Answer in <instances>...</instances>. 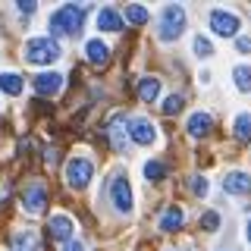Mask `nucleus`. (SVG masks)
Listing matches in <instances>:
<instances>
[{"mask_svg":"<svg viewBox=\"0 0 251 251\" xmlns=\"http://www.w3.org/2000/svg\"><path fill=\"white\" fill-rule=\"evenodd\" d=\"M82 16H85V6H75V3H66L60 6V10L50 13V19H47V28H50V35H78V28H82ZM47 35V38H50Z\"/></svg>","mask_w":251,"mask_h":251,"instance_id":"obj_1","label":"nucleus"},{"mask_svg":"<svg viewBox=\"0 0 251 251\" xmlns=\"http://www.w3.org/2000/svg\"><path fill=\"white\" fill-rule=\"evenodd\" d=\"M182 28H185V10L182 6H176V3L163 6L160 22H157V38L160 41H176L182 35Z\"/></svg>","mask_w":251,"mask_h":251,"instance_id":"obj_2","label":"nucleus"},{"mask_svg":"<svg viewBox=\"0 0 251 251\" xmlns=\"http://www.w3.org/2000/svg\"><path fill=\"white\" fill-rule=\"evenodd\" d=\"M25 60L38 63V66H50L53 60H60V44L53 38H28L25 41Z\"/></svg>","mask_w":251,"mask_h":251,"instance_id":"obj_3","label":"nucleus"},{"mask_svg":"<svg viewBox=\"0 0 251 251\" xmlns=\"http://www.w3.org/2000/svg\"><path fill=\"white\" fill-rule=\"evenodd\" d=\"M107 195H110V204H113L120 214H129L132 210V188H129V179L123 173H113L107 182Z\"/></svg>","mask_w":251,"mask_h":251,"instance_id":"obj_4","label":"nucleus"},{"mask_svg":"<svg viewBox=\"0 0 251 251\" xmlns=\"http://www.w3.org/2000/svg\"><path fill=\"white\" fill-rule=\"evenodd\" d=\"M94 179V163L88 157H73V160L66 163V182L73 188H85Z\"/></svg>","mask_w":251,"mask_h":251,"instance_id":"obj_5","label":"nucleus"},{"mask_svg":"<svg viewBox=\"0 0 251 251\" xmlns=\"http://www.w3.org/2000/svg\"><path fill=\"white\" fill-rule=\"evenodd\" d=\"M107 135L110 141H113V151L116 154H126V145H129V120L120 113V116H113L107 126Z\"/></svg>","mask_w":251,"mask_h":251,"instance_id":"obj_6","label":"nucleus"},{"mask_svg":"<svg viewBox=\"0 0 251 251\" xmlns=\"http://www.w3.org/2000/svg\"><path fill=\"white\" fill-rule=\"evenodd\" d=\"M210 28L223 38H232L235 31H239V16L229 13V10H214L210 13Z\"/></svg>","mask_w":251,"mask_h":251,"instance_id":"obj_7","label":"nucleus"},{"mask_svg":"<svg viewBox=\"0 0 251 251\" xmlns=\"http://www.w3.org/2000/svg\"><path fill=\"white\" fill-rule=\"evenodd\" d=\"M129 135H132V141H138V145H154L157 126L151 120H145V116H135V120H129Z\"/></svg>","mask_w":251,"mask_h":251,"instance_id":"obj_8","label":"nucleus"},{"mask_svg":"<svg viewBox=\"0 0 251 251\" xmlns=\"http://www.w3.org/2000/svg\"><path fill=\"white\" fill-rule=\"evenodd\" d=\"M44 204H47V188H44V182H31L25 188V195H22V207H25L28 214H41Z\"/></svg>","mask_w":251,"mask_h":251,"instance_id":"obj_9","label":"nucleus"},{"mask_svg":"<svg viewBox=\"0 0 251 251\" xmlns=\"http://www.w3.org/2000/svg\"><path fill=\"white\" fill-rule=\"evenodd\" d=\"M223 192H229V195H248L251 192V176L248 173H226L223 176Z\"/></svg>","mask_w":251,"mask_h":251,"instance_id":"obj_10","label":"nucleus"},{"mask_svg":"<svg viewBox=\"0 0 251 251\" xmlns=\"http://www.w3.org/2000/svg\"><path fill=\"white\" fill-rule=\"evenodd\" d=\"M35 91L38 94H44V98H50V94H57L63 88V75L60 73H41V75H35Z\"/></svg>","mask_w":251,"mask_h":251,"instance_id":"obj_11","label":"nucleus"},{"mask_svg":"<svg viewBox=\"0 0 251 251\" xmlns=\"http://www.w3.org/2000/svg\"><path fill=\"white\" fill-rule=\"evenodd\" d=\"M47 229H50V239H57V242H69V235H73V220H69L66 214H57V217H50Z\"/></svg>","mask_w":251,"mask_h":251,"instance_id":"obj_12","label":"nucleus"},{"mask_svg":"<svg viewBox=\"0 0 251 251\" xmlns=\"http://www.w3.org/2000/svg\"><path fill=\"white\" fill-rule=\"evenodd\" d=\"M85 53H88V63H94V66H104L107 57H110V47L100 41V38H91V41L85 44Z\"/></svg>","mask_w":251,"mask_h":251,"instance_id":"obj_13","label":"nucleus"},{"mask_svg":"<svg viewBox=\"0 0 251 251\" xmlns=\"http://www.w3.org/2000/svg\"><path fill=\"white\" fill-rule=\"evenodd\" d=\"M98 28L100 31H120L123 28V16L113 10V6H104V10L98 13Z\"/></svg>","mask_w":251,"mask_h":251,"instance_id":"obj_14","label":"nucleus"},{"mask_svg":"<svg viewBox=\"0 0 251 251\" xmlns=\"http://www.w3.org/2000/svg\"><path fill=\"white\" fill-rule=\"evenodd\" d=\"M210 123H214V120H210V113H201V110H198V113L188 116V126H185V129H188V135L198 138V135H207V132H210Z\"/></svg>","mask_w":251,"mask_h":251,"instance_id":"obj_15","label":"nucleus"},{"mask_svg":"<svg viewBox=\"0 0 251 251\" xmlns=\"http://www.w3.org/2000/svg\"><path fill=\"white\" fill-rule=\"evenodd\" d=\"M157 94H160V78H154V75H145V78H138V98L145 100V104H151V100H157Z\"/></svg>","mask_w":251,"mask_h":251,"instance_id":"obj_16","label":"nucleus"},{"mask_svg":"<svg viewBox=\"0 0 251 251\" xmlns=\"http://www.w3.org/2000/svg\"><path fill=\"white\" fill-rule=\"evenodd\" d=\"M13 251H41V245H38V235L31 229H22L13 235Z\"/></svg>","mask_w":251,"mask_h":251,"instance_id":"obj_17","label":"nucleus"},{"mask_svg":"<svg viewBox=\"0 0 251 251\" xmlns=\"http://www.w3.org/2000/svg\"><path fill=\"white\" fill-rule=\"evenodd\" d=\"M0 91L16 98V94H22V78L16 73H0Z\"/></svg>","mask_w":251,"mask_h":251,"instance_id":"obj_18","label":"nucleus"},{"mask_svg":"<svg viewBox=\"0 0 251 251\" xmlns=\"http://www.w3.org/2000/svg\"><path fill=\"white\" fill-rule=\"evenodd\" d=\"M179 226H182V210L173 204L167 214L160 217V229H163V232H173V229H179Z\"/></svg>","mask_w":251,"mask_h":251,"instance_id":"obj_19","label":"nucleus"},{"mask_svg":"<svg viewBox=\"0 0 251 251\" xmlns=\"http://www.w3.org/2000/svg\"><path fill=\"white\" fill-rule=\"evenodd\" d=\"M235 138H239L242 145H248V141H251V116L248 113L235 116Z\"/></svg>","mask_w":251,"mask_h":251,"instance_id":"obj_20","label":"nucleus"},{"mask_svg":"<svg viewBox=\"0 0 251 251\" xmlns=\"http://www.w3.org/2000/svg\"><path fill=\"white\" fill-rule=\"evenodd\" d=\"M232 78H235V88H239V91H251V66H248V63L235 66Z\"/></svg>","mask_w":251,"mask_h":251,"instance_id":"obj_21","label":"nucleus"},{"mask_svg":"<svg viewBox=\"0 0 251 251\" xmlns=\"http://www.w3.org/2000/svg\"><path fill=\"white\" fill-rule=\"evenodd\" d=\"M148 19H151V13H148L145 6H138V3L126 6V22H132V25H145Z\"/></svg>","mask_w":251,"mask_h":251,"instance_id":"obj_22","label":"nucleus"},{"mask_svg":"<svg viewBox=\"0 0 251 251\" xmlns=\"http://www.w3.org/2000/svg\"><path fill=\"white\" fill-rule=\"evenodd\" d=\"M145 176H148V182H160V179L167 176V170H163L160 160H148L145 163Z\"/></svg>","mask_w":251,"mask_h":251,"instance_id":"obj_23","label":"nucleus"},{"mask_svg":"<svg viewBox=\"0 0 251 251\" xmlns=\"http://www.w3.org/2000/svg\"><path fill=\"white\" fill-rule=\"evenodd\" d=\"M182 104H185V100H182V94H170V98L163 100V113H167V116L179 113V110H182Z\"/></svg>","mask_w":251,"mask_h":251,"instance_id":"obj_24","label":"nucleus"},{"mask_svg":"<svg viewBox=\"0 0 251 251\" xmlns=\"http://www.w3.org/2000/svg\"><path fill=\"white\" fill-rule=\"evenodd\" d=\"M192 47H195V53H198V57H210V53H214V47H210V41H207V38H195V41H192Z\"/></svg>","mask_w":251,"mask_h":251,"instance_id":"obj_25","label":"nucleus"},{"mask_svg":"<svg viewBox=\"0 0 251 251\" xmlns=\"http://www.w3.org/2000/svg\"><path fill=\"white\" fill-rule=\"evenodd\" d=\"M217 226H220V214H217V210H207V214H204V217H201V229H207V232H214V229H217Z\"/></svg>","mask_w":251,"mask_h":251,"instance_id":"obj_26","label":"nucleus"},{"mask_svg":"<svg viewBox=\"0 0 251 251\" xmlns=\"http://www.w3.org/2000/svg\"><path fill=\"white\" fill-rule=\"evenodd\" d=\"M192 195H198V198L207 195V179L204 176H192Z\"/></svg>","mask_w":251,"mask_h":251,"instance_id":"obj_27","label":"nucleus"},{"mask_svg":"<svg viewBox=\"0 0 251 251\" xmlns=\"http://www.w3.org/2000/svg\"><path fill=\"white\" fill-rule=\"evenodd\" d=\"M16 10L25 13V16H31V13H35V3H31V0H19V3H16Z\"/></svg>","mask_w":251,"mask_h":251,"instance_id":"obj_28","label":"nucleus"},{"mask_svg":"<svg viewBox=\"0 0 251 251\" xmlns=\"http://www.w3.org/2000/svg\"><path fill=\"white\" fill-rule=\"evenodd\" d=\"M63 251H85V245H82V242H75V239H69V242H66V248H63Z\"/></svg>","mask_w":251,"mask_h":251,"instance_id":"obj_29","label":"nucleus"},{"mask_svg":"<svg viewBox=\"0 0 251 251\" xmlns=\"http://www.w3.org/2000/svg\"><path fill=\"white\" fill-rule=\"evenodd\" d=\"M239 50L242 53H251V38H239Z\"/></svg>","mask_w":251,"mask_h":251,"instance_id":"obj_30","label":"nucleus"},{"mask_svg":"<svg viewBox=\"0 0 251 251\" xmlns=\"http://www.w3.org/2000/svg\"><path fill=\"white\" fill-rule=\"evenodd\" d=\"M245 239H248V242H251V223H248V226H245Z\"/></svg>","mask_w":251,"mask_h":251,"instance_id":"obj_31","label":"nucleus"}]
</instances>
